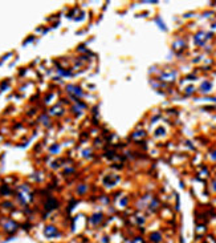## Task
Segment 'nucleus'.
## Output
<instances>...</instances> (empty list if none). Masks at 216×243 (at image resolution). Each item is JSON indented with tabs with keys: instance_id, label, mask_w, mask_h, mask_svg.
<instances>
[{
	"instance_id": "7ed1b4c3",
	"label": "nucleus",
	"mask_w": 216,
	"mask_h": 243,
	"mask_svg": "<svg viewBox=\"0 0 216 243\" xmlns=\"http://www.w3.org/2000/svg\"><path fill=\"white\" fill-rule=\"evenodd\" d=\"M161 239H162V236H161V234H159V233L151 234V241H153V242L158 243V242H161Z\"/></svg>"
},
{
	"instance_id": "20e7f679",
	"label": "nucleus",
	"mask_w": 216,
	"mask_h": 243,
	"mask_svg": "<svg viewBox=\"0 0 216 243\" xmlns=\"http://www.w3.org/2000/svg\"><path fill=\"white\" fill-rule=\"evenodd\" d=\"M101 219H102V215H101V214H96V215L92 218V222H93V223H98Z\"/></svg>"
},
{
	"instance_id": "f257e3e1",
	"label": "nucleus",
	"mask_w": 216,
	"mask_h": 243,
	"mask_svg": "<svg viewBox=\"0 0 216 243\" xmlns=\"http://www.w3.org/2000/svg\"><path fill=\"white\" fill-rule=\"evenodd\" d=\"M44 234L48 236V238H53V236H57L58 235V231L55 226H47L44 230Z\"/></svg>"
},
{
	"instance_id": "f03ea898",
	"label": "nucleus",
	"mask_w": 216,
	"mask_h": 243,
	"mask_svg": "<svg viewBox=\"0 0 216 243\" xmlns=\"http://www.w3.org/2000/svg\"><path fill=\"white\" fill-rule=\"evenodd\" d=\"M211 82H208V81H204L203 84L200 85V90L201 92H204V93H207V92H209V89H211Z\"/></svg>"
}]
</instances>
